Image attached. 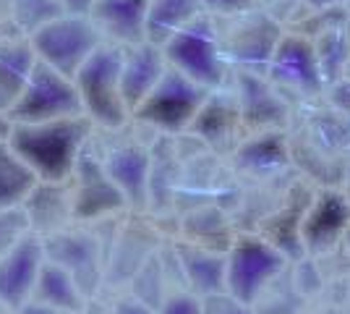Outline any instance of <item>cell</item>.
<instances>
[{"label":"cell","mask_w":350,"mask_h":314,"mask_svg":"<svg viewBox=\"0 0 350 314\" xmlns=\"http://www.w3.org/2000/svg\"><path fill=\"white\" fill-rule=\"evenodd\" d=\"M94 131L97 126L87 116H73L42 123H14L8 142L40 181H66L73 176Z\"/></svg>","instance_id":"1"},{"label":"cell","mask_w":350,"mask_h":314,"mask_svg":"<svg viewBox=\"0 0 350 314\" xmlns=\"http://www.w3.org/2000/svg\"><path fill=\"white\" fill-rule=\"evenodd\" d=\"M126 215L110 220V231L105 239L103 223H73L63 228L58 233L47 236L44 241V254L47 259L58 262L71 272L73 278L81 283L92 301L100 299L105 291V272H107V254H110V244L116 236L118 223Z\"/></svg>","instance_id":"2"},{"label":"cell","mask_w":350,"mask_h":314,"mask_svg":"<svg viewBox=\"0 0 350 314\" xmlns=\"http://www.w3.org/2000/svg\"><path fill=\"white\" fill-rule=\"evenodd\" d=\"M167 63L206 90H225L233 81V68L222 53L215 16L202 14L189 27L175 31L162 45Z\"/></svg>","instance_id":"3"},{"label":"cell","mask_w":350,"mask_h":314,"mask_svg":"<svg viewBox=\"0 0 350 314\" xmlns=\"http://www.w3.org/2000/svg\"><path fill=\"white\" fill-rule=\"evenodd\" d=\"M133 126L118 131H94V147L103 157L110 179L123 192L131 212H149L152 202V170H154V144L131 134Z\"/></svg>","instance_id":"4"},{"label":"cell","mask_w":350,"mask_h":314,"mask_svg":"<svg viewBox=\"0 0 350 314\" xmlns=\"http://www.w3.org/2000/svg\"><path fill=\"white\" fill-rule=\"evenodd\" d=\"M120 58L123 47L105 42L73 79L81 94L84 116L100 131H118L131 123V110L120 90Z\"/></svg>","instance_id":"5"},{"label":"cell","mask_w":350,"mask_h":314,"mask_svg":"<svg viewBox=\"0 0 350 314\" xmlns=\"http://www.w3.org/2000/svg\"><path fill=\"white\" fill-rule=\"evenodd\" d=\"M209 94L212 90L167 66L160 84L133 110L131 120L139 129H149L160 136H180L191 129Z\"/></svg>","instance_id":"6"},{"label":"cell","mask_w":350,"mask_h":314,"mask_svg":"<svg viewBox=\"0 0 350 314\" xmlns=\"http://www.w3.org/2000/svg\"><path fill=\"white\" fill-rule=\"evenodd\" d=\"M219 31L222 53L235 71L267 76L272 55L282 40V21L275 18L267 8L256 5L246 14L230 16V18H215Z\"/></svg>","instance_id":"7"},{"label":"cell","mask_w":350,"mask_h":314,"mask_svg":"<svg viewBox=\"0 0 350 314\" xmlns=\"http://www.w3.org/2000/svg\"><path fill=\"white\" fill-rule=\"evenodd\" d=\"M225 291L235 299L256 304L259 296L291 267L288 254L262 233H238L228 246Z\"/></svg>","instance_id":"8"},{"label":"cell","mask_w":350,"mask_h":314,"mask_svg":"<svg viewBox=\"0 0 350 314\" xmlns=\"http://www.w3.org/2000/svg\"><path fill=\"white\" fill-rule=\"evenodd\" d=\"M29 40L37 58L71 79H76L81 66L105 45V37L94 27L89 14H68V11L55 16L37 31H31Z\"/></svg>","instance_id":"9"},{"label":"cell","mask_w":350,"mask_h":314,"mask_svg":"<svg viewBox=\"0 0 350 314\" xmlns=\"http://www.w3.org/2000/svg\"><path fill=\"white\" fill-rule=\"evenodd\" d=\"M8 116L14 123H42V120L84 116V105L71 76L60 74L53 66L37 60L27 87L8 110Z\"/></svg>","instance_id":"10"},{"label":"cell","mask_w":350,"mask_h":314,"mask_svg":"<svg viewBox=\"0 0 350 314\" xmlns=\"http://www.w3.org/2000/svg\"><path fill=\"white\" fill-rule=\"evenodd\" d=\"M73 205H76V223H100L107 218L129 215V202L118 183L110 179L100 152L94 147V136L84 150L81 160L76 163L71 176Z\"/></svg>","instance_id":"11"},{"label":"cell","mask_w":350,"mask_h":314,"mask_svg":"<svg viewBox=\"0 0 350 314\" xmlns=\"http://www.w3.org/2000/svg\"><path fill=\"white\" fill-rule=\"evenodd\" d=\"M267 79L282 94H295L304 100L319 97L327 90V81L321 76L314 40L301 31H285L267 68Z\"/></svg>","instance_id":"12"},{"label":"cell","mask_w":350,"mask_h":314,"mask_svg":"<svg viewBox=\"0 0 350 314\" xmlns=\"http://www.w3.org/2000/svg\"><path fill=\"white\" fill-rule=\"evenodd\" d=\"M350 225V196L335 189H321L308 199L301 218V241L306 254H329L342 246Z\"/></svg>","instance_id":"13"},{"label":"cell","mask_w":350,"mask_h":314,"mask_svg":"<svg viewBox=\"0 0 350 314\" xmlns=\"http://www.w3.org/2000/svg\"><path fill=\"white\" fill-rule=\"evenodd\" d=\"M230 90L235 92L246 134L275 131L288 123V100L267 76L235 71Z\"/></svg>","instance_id":"14"},{"label":"cell","mask_w":350,"mask_h":314,"mask_svg":"<svg viewBox=\"0 0 350 314\" xmlns=\"http://www.w3.org/2000/svg\"><path fill=\"white\" fill-rule=\"evenodd\" d=\"M44 259V241L37 233L0 254V306L5 312H16L31 299Z\"/></svg>","instance_id":"15"},{"label":"cell","mask_w":350,"mask_h":314,"mask_svg":"<svg viewBox=\"0 0 350 314\" xmlns=\"http://www.w3.org/2000/svg\"><path fill=\"white\" fill-rule=\"evenodd\" d=\"M186 134L199 139L209 150L233 152L241 144V139H243L241 134H246L243 120H241V110H238V100H235V92L230 87L212 92Z\"/></svg>","instance_id":"16"},{"label":"cell","mask_w":350,"mask_h":314,"mask_svg":"<svg viewBox=\"0 0 350 314\" xmlns=\"http://www.w3.org/2000/svg\"><path fill=\"white\" fill-rule=\"evenodd\" d=\"M170 254L175 267L180 272V280L199 296H212L225 291V270H228V254L222 249L202 246L186 239H175L170 244Z\"/></svg>","instance_id":"17"},{"label":"cell","mask_w":350,"mask_h":314,"mask_svg":"<svg viewBox=\"0 0 350 314\" xmlns=\"http://www.w3.org/2000/svg\"><path fill=\"white\" fill-rule=\"evenodd\" d=\"M27 209L31 233L40 239H47L63 228L76 223V205H73L71 179L66 181H37L27 202L21 205Z\"/></svg>","instance_id":"18"},{"label":"cell","mask_w":350,"mask_h":314,"mask_svg":"<svg viewBox=\"0 0 350 314\" xmlns=\"http://www.w3.org/2000/svg\"><path fill=\"white\" fill-rule=\"evenodd\" d=\"M167 58L165 50L157 42H139V45L123 47V58H120V90L123 100L129 105V110L139 107L146 100V94L160 84V79L167 71Z\"/></svg>","instance_id":"19"},{"label":"cell","mask_w":350,"mask_h":314,"mask_svg":"<svg viewBox=\"0 0 350 314\" xmlns=\"http://www.w3.org/2000/svg\"><path fill=\"white\" fill-rule=\"evenodd\" d=\"M149 0H92L89 18L100 29L105 42L120 47L139 45L146 40Z\"/></svg>","instance_id":"20"},{"label":"cell","mask_w":350,"mask_h":314,"mask_svg":"<svg viewBox=\"0 0 350 314\" xmlns=\"http://www.w3.org/2000/svg\"><path fill=\"white\" fill-rule=\"evenodd\" d=\"M37 60L27 34H14L0 42V110H11L16 105Z\"/></svg>","instance_id":"21"},{"label":"cell","mask_w":350,"mask_h":314,"mask_svg":"<svg viewBox=\"0 0 350 314\" xmlns=\"http://www.w3.org/2000/svg\"><path fill=\"white\" fill-rule=\"evenodd\" d=\"M288 160H291V150H288V139L282 134V129L243 136L241 144L233 150L235 170L251 173V176L280 170L288 165Z\"/></svg>","instance_id":"22"},{"label":"cell","mask_w":350,"mask_h":314,"mask_svg":"<svg viewBox=\"0 0 350 314\" xmlns=\"http://www.w3.org/2000/svg\"><path fill=\"white\" fill-rule=\"evenodd\" d=\"M31 299L50 304V306H60V309H73V312H87L94 304L71 272L53 259H44Z\"/></svg>","instance_id":"23"},{"label":"cell","mask_w":350,"mask_h":314,"mask_svg":"<svg viewBox=\"0 0 350 314\" xmlns=\"http://www.w3.org/2000/svg\"><path fill=\"white\" fill-rule=\"evenodd\" d=\"M204 14L202 0H149L146 40L165 45L175 31L189 27L193 18Z\"/></svg>","instance_id":"24"},{"label":"cell","mask_w":350,"mask_h":314,"mask_svg":"<svg viewBox=\"0 0 350 314\" xmlns=\"http://www.w3.org/2000/svg\"><path fill=\"white\" fill-rule=\"evenodd\" d=\"M37 181V173L24 163V157L11 147V142H0V209L21 207Z\"/></svg>","instance_id":"25"},{"label":"cell","mask_w":350,"mask_h":314,"mask_svg":"<svg viewBox=\"0 0 350 314\" xmlns=\"http://www.w3.org/2000/svg\"><path fill=\"white\" fill-rule=\"evenodd\" d=\"M314 40L317 47V58H319L321 76L327 81V87H332L337 81H342L348 74L350 66V34L345 21H337L332 27H327L324 31H319Z\"/></svg>","instance_id":"26"},{"label":"cell","mask_w":350,"mask_h":314,"mask_svg":"<svg viewBox=\"0 0 350 314\" xmlns=\"http://www.w3.org/2000/svg\"><path fill=\"white\" fill-rule=\"evenodd\" d=\"M11 5H14L16 27L27 37L40 27H44L47 21H53L55 16L66 14L60 0H11Z\"/></svg>","instance_id":"27"},{"label":"cell","mask_w":350,"mask_h":314,"mask_svg":"<svg viewBox=\"0 0 350 314\" xmlns=\"http://www.w3.org/2000/svg\"><path fill=\"white\" fill-rule=\"evenodd\" d=\"M31 233L29 218L24 207H3L0 209V254L24 241Z\"/></svg>","instance_id":"28"},{"label":"cell","mask_w":350,"mask_h":314,"mask_svg":"<svg viewBox=\"0 0 350 314\" xmlns=\"http://www.w3.org/2000/svg\"><path fill=\"white\" fill-rule=\"evenodd\" d=\"M160 314H204V296L193 293L186 285L170 288L160 301Z\"/></svg>","instance_id":"29"},{"label":"cell","mask_w":350,"mask_h":314,"mask_svg":"<svg viewBox=\"0 0 350 314\" xmlns=\"http://www.w3.org/2000/svg\"><path fill=\"white\" fill-rule=\"evenodd\" d=\"M204 314H256L254 304L235 299L233 293L222 291V293H212L204 296Z\"/></svg>","instance_id":"30"},{"label":"cell","mask_w":350,"mask_h":314,"mask_svg":"<svg viewBox=\"0 0 350 314\" xmlns=\"http://www.w3.org/2000/svg\"><path fill=\"white\" fill-rule=\"evenodd\" d=\"M105 309H107V314H160L157 306H152L149 301L139 299L129 291H118L116 296H110Z\"/></svg>","instance_id":"31"},{"label":"cell","mask_w":350,"mask_h":314,"mask_svg":"<svg viewBox=\"0 0 350 314\" xmlns=\"http://www.w3.org/2000/svg\"><path fill=\"white\" fill-rule=\"evenodd\" d=\"M204 14L215 16V18H230V16L246 14L251 8L259 5V0H202Z\"/></svg>","instance_id":"32"},{"label":"cell","mask_w":350,"mask_h":314,"mask_svg":"<svg viewBox=\"0 0 350 314\" xmlns=\"http://www.w3.org/2000/svg\"><path fill=\"white\" fill-rule=\"evenodd\" d=\"M259 5L267 8L269 14L282 21V16H291L295 8L304 5V0H259Z\"/></svg>","instance_id":"33"},{"label":"cell","mask_w":350,"mask_h":314,"mask_svg":"<svg viewBox=\"0 0 350 314\" xmlns=\"http://www.w3.org/2000/svg\"><path fill=\"white\" fill-rule=\"evenodd\" d=\"M14 314H89L87 312H73V309H60V306H50V304H42V301H27L21 309H16Z\"/></svg>","instance_id":"34"},{"label":"cell","mask_w":350,"mask_h":314,"mask_svg":"<svg viewBox=\"0 0 350 314\" xmlns=\"http://www.w3.org/2000/svg\"><path fill=\"white\" fill-rule=\"evenodd\" d=\"M345 0H304L306 14H317V11H332V8H342Z\"/></svg>","instance_id":"35"},{"label":"cell","mask_w":350,"mask_h":314,"mask_svg":"<svg viewBox=\"0 0 350 314\" xmlns=\"http://www.w3.org/2000/svg\"><path fill=\"white\" fill-rule=\"evenodd\" d=\"M60 5H63L68 14H89L92 0H60Z\"/></svg>","instance_id":"36"},{"label":"cell","mask_w":350,"mask_h":314,"mask_svg":"<svg viewBox=\"0 0 350 314\" xmlns=\"http://www.w3.org/2000/svg\"><path fill=\"white\" fill-rule=\"evenodd\" d=\"M14 131V120L8 116V110H0V142H8Z\"/></svg>","instance_id":"37"},{"label":"cell","mask_w":350,"mask_h":314,"mask_svg":"<svg viewBox=\"0 0 350 314\" xmlns=\"http://www.w3.org/2000/svg\"><path fill=\"white\" fill-rule=\"evenodd\" d=\"M342 249H345V254L350 257V225H348V231H345V239H342Z\"/></svg>","instance_id":"38"},{"label":"cell","mask_w":350,"mask_h":314,"mask_svg":"<svg viewBox=\"0 0 350 314\" xmlns=\"http://www.w3.org/2000/svg\"><path fill=\"white\" fill-rule=\"evenodd\" d=\"M89 314H107V309H103V312H92V309H89Z\"/></svg>","instance_id":"39"},{"label":"cell","mask_w":350,"mask_h":314,"mask_svg":"<svg viewBox=\"0 0 350 314\" xmlns=\"http://www.w3.org/2000/svg\"><path fill=\"white\" fill-rule=\"evenodd\" d=\"M0 314H5V309H3V306H0Z\"/></svg>","instance_id":"40"},{"label":"cell","mask_w":350,"mask_h":314,"mask_svg":"<svg viewBox=\"0 0 350 314\" xmlns=\"http://www.w3.org/2000/svg\"><path fill=\"white\" fill-rule=\"evenodd\" d=\"M5 314H14V312H5Z\"/></svg>","instance_id":"41"}]
</instances>
